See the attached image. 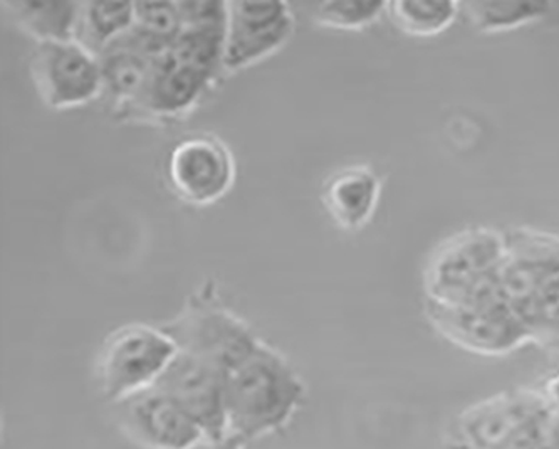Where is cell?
<instances>
[{"label": "cell", "mask_w": 559, "mask_h": 449, "mask_svg": "<svg viewBox=\"0 0 559 449\" xmlns=\"http://www.w3.org/2000/svg\"><path fill=\"white\" fill-rule=\"evenodd\" d=\"M226 373L195 355L177 352L156 388L202 426L209 439L226 438Z\"/></svg>", "instance_id": "11"}, {"label": "cell", "mask_w": 559, "mask_h": 449, "mask_svg": "<svg viewBox=\"0 0 559 449\" xmlns=\"http://www.w3.org/2000/svg\"><path fill=\"white\" fill-rule=\"evenodd\" d=\"M167 177L177 198L187 204H214L233 187L236 162L217 137H187L170 152Z\"/></svg>", "instance_id": "10"}, {"label": "cell", "mask_w": 559, "mask_h": 449, "mask_svg": "<svg viewBox=\"0 0 559 449\" xmlns=\"http://www.w3.org/2000/svg\"><path fill=\"white\" fill-rule=\"evenodd\" d=\"M424 314L436 332L471 354L502 357L533 344L521 318L502 299L496 276L461 302L425 298Z\"/></svg>", "instance_id": "2"}, {"label": "cell", "mask_w": 559, "mask_h": 449, "mask_svg": "<svg viewBox=\"0 0 559 449\" xmlns=\"http://www.w3.org/2000/svg\"><path fill=\"white\" fill-rule=\"evenodd\" d=\"M178 351L195 355L229 374L242 364L262 340L230 311L195 305L162 326Z\"/></svg>", "instance_id": "6"}, {"label": "cell", "mask_w": 559, "mask_h": 449, "mask_svg": "<svg viewBox=\"0 0 559 449\" xmlns=\"http://www.w3.org/2000/svg\"><path fill=\"white\" fill-rule=\"evenodd\" d=\"M111 407L118 432L139 449H193L209 439L182 405L156 386Z\"/></svg>", "instance_id": "7"}, {"label": "cell", "mask_w": 559, "mask_h": 449, "mask_svg": "<svg viewBox=\"0 0 559 449\" xmlns=\"http://www.w3.org/2000/svg\"><path fill=\"white\" fill-rule=\"evenodd\" d=\"M508 252V231L492 226L457 231L440 241L425 263V298L459 302L484 280L495 276Z\"/></svg>", "instance_id": "4"}, {"label": "cell", "mask_w": 559, "mask_h": 449, "mask_svg": "<svg viewBox=\"0 0 559 449\" xmlns=\"http://www.w3.org/2000/svg\"><path fill=\"white\" fill-rule=\"evenodd\" d=\"M306 401V383L277 348L259 347L226 377V438L248 446L284 432Z\"/></svg>", "instance_id": "1"}, {"label": "cell", "mask_w": 559, "mask_h": 449, "mask_svg": "<svg viewBox=\"0 0 559 449\" xmlns=\"http://www.w3.org/2000/svg\"><path fill=\"white\" fill-rule=\"evenodd\" d=\"M551 414L534 388L501 392L484 399L459 417L451 445L477 449H508L520 433Z\"/></svg>", "instance_id": "8"}, {"label": "cell", "mask_w": 559, "mask_h": 449, "mask_svg": "<svg viewBox=\"0 0 559 449\" xmlns=\"http://www.w3.org/2000/svg\"><path fill=\"white\" fill-rule=\"evenodd\" d=\"M551 11L548 2H464L462 12L479 33L496 34L539 23Z\"/></svg>", "instance_id": "19"}, {"label": "cell", "mask_w": 559, "mask_h": 449, "mask_svg": "<svg viewBox=\"0 0 559 449\" xmlns=\"http://www.w3.org/2000/svg\"><path fill=\"white\" fill-rule=\"evenodd\" d=\"M447 449H477V448H468V446H459V445H449Z\"/></svg>", "instance_id": "25"}, {"label": "cell", "mask_w": 559, "mask_h": 449, "mask_svg": "<svg viewBox=\"0 0 559 449\" xmlns=\"http://www.w3.org/2000/svg\"><path fill=\"white\" fill-rule=\"evenodd\" d=\"M295 33L286 2H227L224 71L243 70L280 51Z\"/></svg>", "instance_id": "9"}, {"label": "cell", "mask_w": 559, "mask_h": 449, "mask_svg": "<svg viewBox=\"0 0 559 449\" xmlns=\"http://www.w3.org/2000/svg\"><path fill=\"white\" fill-rule=\"evenodd\" d=\"M29 71L37 95L52 110L76 108L103 95L99 59L76 40L36 43Z\"/></svg>", "instance_id": "5"}, {"label": "cell", "mask_w": 559, "mask_h": 449, "mask_svg": "<svg viewBox=\"0 0 559 449\" xmlns=\"http://www.w3.org/2000/svg\"><path fill=\"white\" fill-rule=\"evenodd\" d=\"M2 5L11 12L21 29L31 34L36 43L74 40L80 2L14 0V2H2Z\"/></svg>", "instance_id": "16"}, {"label": "cell", "mask_w": 559, "mask_h": 449, "mask_svg": "<svg viewBox=\"0 0 559 449\" xmlns=\"http://www.w3.org/2000/svg\"><path fill=\"white\" fill-rule=\"evenodd\" d=\"M214 81L204 71L178 61L168 51L153 64L152 73L128 115L156 121L183 117L199 105Z\"/></svg>", "instance_id": "12"}, {"label": "cell", "mask_w": 559, "mask_h": 449, "mask_svg": "<svg viewBox=\"0 0 559 449\" xmlns=\"http://www.w3.org/2000/svg\"><path fill=\"white\" fill-rule=\"evenodd\" d=\"M130 31V29H128ZM127 33L99 56L103 95L115 110L128 114L152 73L156 59L146 55Z\"/></svg>", "instance_id": "14"}, {"label": "cell", "mask_w": 559, "mask_h": 449, "mask_svg": "<svg viewBox=\"0 0 559 449\" xmlns=\"http://www.w3.org/2000/svg\"><path fill=\"white\" fill-rule=\"evenodd\" d=\"M227 21V19H226ZM226 21L183 26L170 52L180 62L204 71L215 81L224 71V46H226Z\"/></svg>", "instance_id": "18"}, {"label": "cell", "mask_w": 559, "mask_h": 449, "mask_svg": "<svg viewBox=\"0 0 559 449\" xmlns=\"http://www.w3.org/2000/svg\"><path fill=\"white\" fill-rule=\"evenodd\" d=\"M133 29L164 49H171L183 29L182 14L177 2H152L135 4Z\"/></svg>", "instance_id": "21"}, {"label": "cell", "mask_w": 559, "mask_h": 449, "mask_svg": "<svg viewBox=\"0 0 559 449\" xmlns=\"http://www.w3.org/2000/svg\"><path fill=\"white\" fill-rule=\"evenodd\" d=\"M383 180L370 165H348L331 174L321 189L324 211L340 229L361 231L377 211Z\"/></svg>", "instance_id": "13"}, {"label": "cell", "mask_w": 559, "mask_h": 449, "mask_svg": "<svg viewBox=\"0 0 559 449\" xmlns=\"http://www.w3.org/2000/svg\"><path fill=\"white\" fill-rule=\"evenodd\" d=\"M135 21V4L115 2H80L74 40L99 58Z\"/></svg>", "instance_id": "15"}, {"label": "cell", "mask_w": 559, "mask_h": 449, "mask_svg": "<svg viewBox=\"0 0 559 449\" xmlns=\"http://www.w3.org/2000/svg\"><path fill=\"white\" fill-rule=\"evenodd\" d=\"M545 351H549L552 352V354L559 355V318L555 330H552L551 336H549V342L548 345H546Z\"/></svg>", "instance_id": "24"}, {"label": "cell", "mask_w": 559, "mask_h": 449, "mask_svg": "<svg viewBox=\"0 0 559 449\" xmlns=\"http://www.w3.org/2000/svg\"><path fill=\"white\" fill-rule=\"evenodd\" d=\"M178 348L162 327L130 323L109 333L96 361L102 398L115 405L153 388Z\"/></svg>", "instance_id": "3"}, {"label": "cell", "mask_w": 559, "mask_h": 449, "mask_svg": "<svg viewBox=\"0 0 559 449\" xmlns=\"http://www.w3.org/2000/svg\"><path fill=\"white\" fill-rule=\"evenodd\" d=\"M386 14V2L373 0H334L314 9V21L331 29L360 31Z\"/></svg>", "instance_id": "20"}, {"label": "cell", "mask_w": 559, "mask_h": 449, "mask_svg": "<svg viewBox=\"0 0 559 449\" xmlns=\"http://www.w3.org/2000/svg\"><path fill=\"white\" fill-rule=\"evenodd\" d=\"M539 398L545 402V407L551 414L552 420H559V370L543 377L538 386H534Z\"/></svg>", "instance_id": "22"}, {"label": "cell", "mask_w": 559, "mask_h": 449, "mask_svg": "<svg viewBox=\"0 0 559 449\" xmlns=\"http://www.w3.org/2000/svg\"><path fill=\"white\" fill-rule=\"evenodd\" d=\"M461 2L454 0H393L386 2V15L393 26L412 37H436L457 21Z\"/></svg>", "instance_id": "17"}, {"label": "cell", "mask_w": 559, "mask_h": 449, "mask_svg": "<svg viewBox=\"0 0 559 449\" xmlns=\"http://www.w3.org/2000/svg\"><path fill=\"white\" fill-rule=\"evenodd\" d=\"M193 449H246L242 442L236 441V439L224 438V439H207L202 445L197 446Z\"/></svg>", "instance_id": "23"}]
</instances>
